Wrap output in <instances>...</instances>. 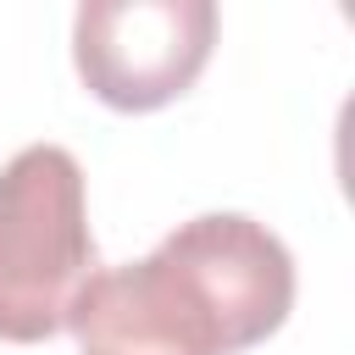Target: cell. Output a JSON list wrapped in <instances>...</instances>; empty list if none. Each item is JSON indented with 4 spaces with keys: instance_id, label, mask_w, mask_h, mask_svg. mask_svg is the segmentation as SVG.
Instances as JSON below:
<instances>
[{
    "instance_id": "obj_1",
    "label": "cell",
    "mask_w": 355,
    "mask_h": 355,
    "mask_svg": "<svg viewBox=\"0 0 355 355\" xmlns=\"http://www.w3.org/2000/svg\"><path fill=\"white\" fill-rule=\"evenodd\" d=\"M288 311V244L244 211H205L144 261L94 272L67 327L83 355H239L266 344Z\"/></svg>"
},
{
    "instance_id": "obj_2",
    "label": "cell",
    "mask_w": 355,
    "mask_h": 355,
    "mask_svg": "<svg viewBox=\"0 0 355 355\" xmlns=\"http://www.w3.org/2000/svg\"><path fill=\"white\" fill-rule=\"evenodd\" d=\"M100 272L83 166L61 144H28L0 166V344H44Z\"/></svg>"
},
{
    "instance_id": "obj_3",
    "label": "cell",
    "mask_w": 355,
    "mask_h": 355,
    "mask_svg": "<svg viewBox=\"0 0 355 355\" xmlns=\"http://www.w3.org/2000/svg\"><path fill=\"white\" fill-rule=\"evenodd\" d=\"M216 44L211 0H83L72 67L111 111H161L194 89Z\"/></svg>"
}]
</instances>
